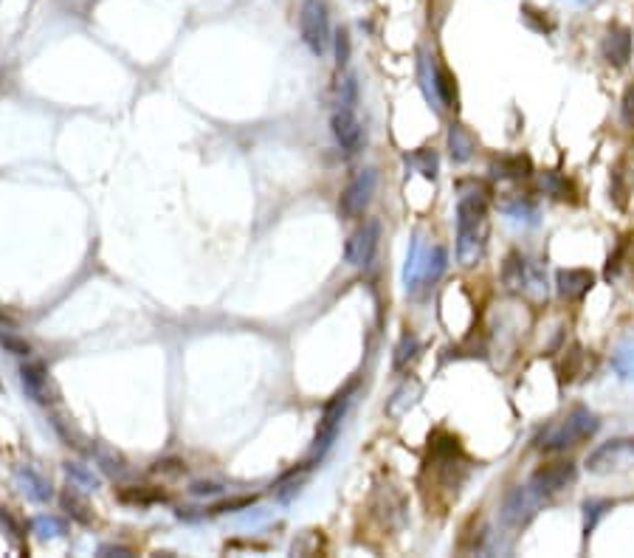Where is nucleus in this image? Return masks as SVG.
Wrapping results in <instances>:
<instances>
[{
  "label": "nucleus",
  "mask_w": 634,
  "mask_h": 558,
  "mask_svg": "<svg viewBox=\"0 0 634 558\" xmlns=\"http://www.w3.org/2000/svg\"><path fill=\"white\" fill-rule=\"evenodd\" d=\"M0 347L12 356H32V344L26 339L9 333V330H0Z\"/></svg>",
  "instance_id": "7c9ffc66"
},
{
  "label": "nucleus",
  "mask_w": 634,
  "mask_h": 558,
  "mask_svg": "<svg viewBox=\"0 0 634 558\" xmlns=\"http://www.w3.org/2000/svg\"><path fill=\"white\" fill-rule=\"evenodd\" d=\"M378 237H381V226L378 220H369L361 228H356L350 235L347 246H344V260L352 268H367L375 257V248H378Z\"/></svg>",
  "instance_id": "6e6552de"
},
{
  "label": "nucleus",
  "mask_w": 634,
  "mask_h": 558,
  "mask_svg": "<svg viewBox=\"0 0 634 558\" xmlns=\"http://www.w3.org/2000/svg\"><path fill=\"white\" fill-rule=\"evenodd\" d=\"M339 105L350 107V110H356V105H359V85H356V79H352V77H347L341 82V102Z\"/></svg>",
  "instance_id": "473e14b6"
},
{
  "label": "nucleus",
  "mask_w": 634,
  "mask_h": 558,
  "mask_svg": "<svg viewBox=\"0 0 634 558\" xmlns=\"http://www.w3.org/2000/svg\"><path fill=\"white\" fill-rule=\"evenodd\" d=\"M299 32L304 45L316 57L327 51V42H331V14H327L324 0H304L299 12Z\"/></svg>",
  "instance_id": "20e7f679"
},
{
  "label": "nucleus",
  "mask_w": 634,
  "mask_h": 558,
  "mask_svg": "<svg viewBox=\"0 0 634 558\" xmlns=\"http://www.w3.org/2000/svg\"><path fill=\"white\" fill-rule=\"evenodd\" d=\"M555 285L564 299H583L595 285V274L586 268H561L555 276Z\"/></svg>",
  "instance_id": "f8f14e48"
},
{
  "label": "nucleus",
  "mask_w": 634,
  "mask_h": 558,
  "mask_svg": "<svg viewBox=\"0 0 634 558\" xmlns=\"http://www.w3.org/2000/svg\"><path fill=\"white\" fill-rule=\"evenodd\" d=\"M488 240V198L477 183H465L457 203V260L471 268L480 263Z\"/></svg>",
  "instance_id": "f257e3e1"
},
{
  "label": "nucleus",
  "mask_w": 634,
  "mask_h": 558,
  "mask_svg": "<svg viewBox=\"0 0 634 558\" xmlns=\"http://www.w3.org/2000/svg\"><path fill=\"white\" fill-rule=\"evenodd\" d=\"M417 347H420L417 336L406 333V336L401 339V344H397V350H395V367H397V369H404V367L417 356Z\"/></svg>",
  "instance_id": "c756f323"
},
{
  "label": "nucleus",
  "mask_w": 634,
  "mask_h": 558,
  "mask_svg": "<svg viewBox=\"0 0 634 558\" xmlns=\"http://www.w3.org/2000/svg\"><path fill=\"white\" fill-rule=\"evenodd\" d=\"M93 457H97L99 469L110 477H125L127 474V462L122 460V454H116L113 449H105V446H97L93 449Z\"/></svg>",
  "instance_id": "4be33fe9"
},
{
  "label": "nucleus",
  "mask_w": 634,
  "mask_h": 558,
  "mask_svg": "<svg viewBox=\"0 0 634 558\" xmlns=\"http://www.w3.org/2000/svg\"><path fill=\"white\" fill-rule=\"evenodd\" d=\"M336 62H339V68H344L350 62V34H347V29L336 32Z\"/></svg>",
  "instance_id": "72a5a7b5"
},
{
  "label": "nucleus",
  "mask_w": 634,
  "mask_h": 558,
  "mask_svg": "<svg viewBox=\"0 0 634 558\" xmlns=\"http://www.w3.org/2000/svg\"><path fill=\"white\" fill-rule=\"evenodd\" d=\"M99 555H133V550L125 547V544H102Z\"/></svg>",
  "instance_id": "e433bc0d"
},
{
  "label": "nucleus",
  "mask_w": 634,
  "mask_h": 558,
  "mask_svg": "<svg viewBox=\"0 0 634 558\" xmlns=\"http://www.w3.org/2000/svg\"><path fill=\"white\" fill-rule=\"evenodd\" d=\"M612 367L620 378L626 381H634V336L626 339L620 347H618V353L612 356Z\"/></svg>",
  "instance_id": "5701e85b"
},
{
  "label": "nucleus",
  "mask_w": 634,
  "mask_h": 558,
  "mask_svg": "<svg viewBox=\"0 0 634 558\" xmlns=\"http://www.w3.org/2000/svg\"><path fill=\"white\" fill-rule=\"evenodd\" d=\"M406 164H412L420 175H426V178H437V153L434 150H417L406 158Z\"/></svg>",
  "instance_id": "cd10ccee"
},
{
  "label": "nucleus",
  "mask_w": 634,
  "mask_h": 558,
  "mask_svg": "<svg viewBox=\"0 0 634 558\" xmlns=\"http://www.w3.org/2000/svg\"><path fill=\"white\" fill-rule=\"evenodd\" d=\"M603 60L615 68H623L629 60H631V32L626 26H612L603 37Z\"/></svg>",
  "instance_id": "ddd939ff"
},
{
  "label": "nucleus",
  "mask_w": 634,
  "mask_h": 558,
  "mask_svg": "<svg viewBox=\"0 0 634 558\" xmlns=\"http://www.w3.org/2000/svg\"><path fill=\"white\" fill-rule=\"evenodd\" d=\"M375 183H378V175L375 170H361L356 178L347 183V190L341 192V200H339V212L341 218L347 220H356L367 212V206L375 195Z\"/></svg>",
  "instance_id": "423d86ee"
},
{
  "label": "nucleus",
  "mask_w": 634,
  "mask_h": 558,
  "mask_svg": "<svg viewBox=\"0 0 634 558\" xmlns=\"http://www.w3.org/2000/svg\"><path fill=\"white\" fill-rule=\"evenodd\" d=\"M356 381H352L350 386H344L341 392H336L331 401L324 404V412H322V421H319V429H316V437H313V446H311V457H308V465L319 462L327 451L333 449L336 443V437L341 432V421H344V414L352 404V395H356Z\"/></svg>",
  "instance_id": "7ed1b4c3"
},
{
  "label": "nucleus",
  "mask_w": 634,
  "mask_h": 558,
  "mask_svg": "<svg viewBox=\"0 0 634 558\" xmlns=\"http://www.w3.org/2000/svg\"><path fill=\"white\" fill-rule=\"evenodd\" d=\"M190 491L195 497H220L223 494V485H218V482H195Z\"/></svg>",
  "instance_id": "c9c22d12"
},
{
  "label": "nucleus",
  "mask_w": 634,
  "mask_h": 558,
  "mask_svg": "<svg viewBox=\"0 0 634 558\" xmlns=\"http://www.w3.org/2000/svg\"><path fill=\"white\" fill-rule=\"evenodd\" d=\"M474 150H477V138L462 125H452L449 127V153H452L454 164H465V161L474 155Z\"/></svg>",
  "instance_id": "f3484780"
},
{
  "label": "nucleus",
  "mask_w": 634,
  "mask_h": 558,
  "mask_svg": "<svg viewBox=\"0 0 634 558\" xmlns=\"http://www.w3.org/2000/svg\"><path fill=\"white\" fill-rule=\"evenodd\" d=\"M333 135H336V142L341 144L344 153H359L361 144H364V130H361V122H359V116L356 110H350V107H339L333 113Z\"/></svg>",
  "instance_id": "1a4fd4ad"
},
{
  "label": "nucleus",
  "mask_w": 634,
  "mask_h": 558,
  "mask_svg": "<svg viewBox=\"0 0 634 558\" xmlns=\"http://www.w3.org/2000/svg\"><path fill=\"white\" fill-rule=\"evenodd\" d=\"M493 175L497 178H513V181H522L530 175V158L527 155H508V158H499L497 164L490 167Z\"/></svg>",
  "instance_id": "6ab92c4d"
},
{
  "label": "nucleus",
  "mask_w": 634,
  "mask_h": 558,
  "mask_svg": "<svg viewBox=\"0 0 634 558\" xmlns=\"http://www.w3.org/2000/svg\"><path fill=\"white\" fill-rule=\"evenodd\" d=\"M609 510V502L606 499H590V502H583V536L590 539L592 536V530L598 527V519Z\"/></svg>",
  "instance_id": "c85d7f7f"
},
{
  "label": "nucleus",
  "mask_w": 634,
  "mask_h": 558,
  "mask_svg": "<svg viewBox=\"0 0 634 558\" xmlns=\"http://www.w3.org/2000/svg\"><path fill=\"white\" fill-rule=\"evenodd\" d=\"M449 268V251L443 246H434L429 254H426V263H423V274H420V285H434L437 279L443 276V271Z\"/></svg>",
  "instance_id": "a211bd4d"
},
{
  "label": "nucleus",
  "mask_w": 634,
  "mask_h": 558,
  "mask_svg": "<svg viewBox=\"0 0 634 558\" xmlns=\"http://www.w3.org/2000/svg\"><path fill=\"white\" fill-rule=\"evenodd\" d=\"M20 384H23V389H26V395L32 401H37V404H51L54 401L49 372H45V367L40 361L20 367Z\"/></svg>",
  "instance_id": "9d476101"
},
{
  "label": "nucleus",
  "mask_w": 634,
  "mask_h": 558,
  "mask_svg": "<svg viewBox=\"0 0 634 558\" xmlns=\"http://www.w3.org/2000/svg\"><path fill=\"white\" fill-rule=\"evenodd\" d=\"M542 190H545L547 195L558 198V200H575L573 183H570L567 178H564V175H558V172H545V178H542Z\"/></svg>",
  "instance_id": "b1692460"
},
{
  "label": "nucleus",
  "mask_w": 634,
  "mask_h": 558,
  "mask_svg": "<svg viewBox=\"0 0 634 558\" xmlns=\"http://www.w3.org/2000/svg\"><path fill=\"white\" fill-rule=\"evenodd\" d=\"M65 474H68L70 485L82 488V491H97V488H99V477L82 462H65Z\"/></svg>",
  "instance_id": "412c9836"
},
{
  "label": "nucleus",
  "mask_w": 634,
  "mask_h": 558,
  "mask_svg": "<svg viewBox=\"0 0 634 558\" xmlns=\"http://www.w3.org/2000/svg\"><path fill=\"white\" fill-rule=\"evenodd\" d=\"M17 485H20V491L26 494L32 502H49L51 499V482L45 479L42 474H37L32 465H20L17 469Z\"/></svg>",
  "instance_id": "2eb2a0df"
},
{
  "label": "nucleus",
  "mask_w": 634,
  "mask_h": 558,
  "mask_svg": "<svg viewBox=\"0 0 634 558\" xmlns=\"http://www.w3.org/2000/svg\"><path fill=\"white\" fill-rule=\"evenodd\" d=\"M538 502H542V497H536L533 494V488L527 485H516L510 488V491L505 494L502 499V522L513 530H522L533 522L536 516V510H538Z\"/></svg>",
  "instance_id": "0eeeda50"
},
{
  "label": "nucleus",
  "mask_w": 634,
  "mask_h": 558,
  "mask_svg": "<svg viewBox=\"0 0 634 558\" xmlns=\"http://www.w3.org/2000/svg\"><path fill=\"white\" fill-rule=\"evenodd\" d=\"M32 530L37 533V539L49 542V539H62L68 533V525L62 519H57V516H37L32 522Z\"/></svg>",
  "instance_id": "393cba45"
},
{
  "label": "nucleus",
  "mask_w": 634,
  "mask_h": 558,
  "mask_svg": "<svg viewBox=\"0 0 634 558\" xmlns=\"http://www.w3.org/2000/svg\"><path fill=\"white\" fill-rule=\"evenodd\" d=\"M567 358H570V361H564V381H573L575 372H578V364H581V358H583L581 347H573V350L567 353Z\"/></svg>",
  "instance_id": "f704fd0d"
},
{
  "label": "nucleus",
  "mask_w": 634,
  "mask_h": 558,
  "mask_svg": "<svg viewBox=\"0 0 634 558\" xmlns=\"http://www.w3.org/2000/svg\"><path fill=\"white\" fill-rule=\"evenodd\" d=\"M631 446H634L631 440H609V443L598 446L590 457H586V469H590L592 474L612 471V469H618V465L623 462V454H626Z\"/></svg>",
  "instance_id": "9b49d317"
},
{
  "label": "nucleus",
  "mask_w": 634,
  "mask_h": 558,
  "mask_svg": "<svg viewBox=\"0 0 634 558\" xmlns=\"http://www.w3.org/2000/svg\"><path fill=\"white\" fill-rule=\"evenodd\" d=\"M578 477V469L573 460H555V462H547L542 469H536L533 477H530V488L536 497L542 499H550V497H558L561 491H567V488L575 482Z\"/></svg>",
  "instance_id": "39448f33"
},
{
  "label": "nucleus",
  "mask_w": 634,
  "mask_h": 558,
  "mask_svg": "<svg viewBox=\"0 0 634 558\" xmlns=\"http://www.w3.org/2000/svg\"><path fill=\"white\" fill-rule=\"evenodd\" d=\"M575 4H590V0H575Z\"/></svg>",
  "instance_id": "4c0bfd02"
},
{
  "label": "nucleus",
  "mask_w": 634,
  "mask_h": 558,
  "mask_svg": "<svg viewBox=\"0 0 634 558\" xmlns=\"http://www.w3.org/2000/svg\"><path fill=\"white\" fill-rule=\"evenodd\" d=\"M60 502H62V510L74 522H79V525H90L93 522V510H90L88 499L79 494L77 485H68L65 491H62V497H60Z\"/></svg>",
  "instance_id": "dca6fc26"
},
{
  "label": "nucleus",
  "mask_w": 634,
  "mask_h": 558,
  "mask_svg": "<svg viewBox=\"0 0 634 558\" xmlns=\"http://www.w3.org/2000/svg\"><path fill=\"white\" fill-rule=\"evenodd\" d=\"M434 93H437L440 102L445 107H457V85H454V77L445 71V68H437V74H434Z\"/></svg>",
  "instance_id": "a878e982"
},
{
  "label": "nucleus",
  "mask_w": 634,
  "mask_h": 558,
  "mask_svg": "<svg viewBox=\"0 0 634 558\" xmlns=\"http://www.w3.org/2000/svg\"><path fill=\"white\" fill-rule=\"evenodd\" d=\"M601 429V417L595 412H590L586 406H573L567 414L561 417V421L550 423L547 432L538 437V449L542 451H567V449H575L586 440H592Z\"/></svg>",
  "instance_id": "f03ea898"
},
{
  "label": "nucleus",
  "mask_w": 634,
  "mask_h": 558,
  "mask_svg": "<svg viewBox=\"0 0 634 558\" xmlns=\"http://www.w3.org/2000/svg\"><path fill=\"white\" fill-rule=\"evenodd\" d=\"M530 268H527V260L522 257L519 251H510L505 257V265H502V285L510 291V293H522L527 291V283H530Z\"/></svg>",
  "instance_id": "4468645a"
},
{
  "label": "nucleus",
  "mask_w": 634,
  "mask_h": 558,
  "mask_svg": "<svg viewBox=\"0 0 634 558\" xmlns=\"http://www.w3.org/2000/svg\"><path fill=\"white\" fill-rule=\"evenodd\" d=\"M620 122L623 127L634 130V85H629L623 90V99H620Z\"/></svg>",
  "instance_id": "2f4dec72"
},
{
  "label": "nucleus",
  "mask_w": 634,
  "mask_h": 558,
  "mask_svg": "<svg viewBox=\"0 0 634 558\" xmlns=\"http://www.w3.org/2000/svg\"><path fill=\"white\" fill-rule=\"evenodd\" d=\"M311 469V465H304V469H294V471H288L285 477H282L279 482H276V488H274V497L276 499H282V502H285V499H291L296 491H299V485H302V479H304V471H308Z\"/></svg>",
  "instance_id": "bb28decb"
},
{
  "label": "nucleus",
  "mask_w": 634,
  "mask_h": 558,
  "mask_svg": "<svg viewBox=\"0 0 634 558\" xmlns=\"http://www.w3.org/2000/svg\"><path fill=\"white\" fill-rule=\"evenodd\" d=\"M426 254H429V251H423V240L415 237V240H412V251H409V260H406V268H404V283H406L409 291H415L417 283H420V274H423V263H426Z\"/></svg>",
  "instance_id": "aec40b11"
}]
</instances>
